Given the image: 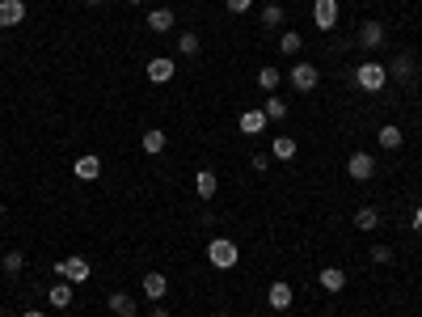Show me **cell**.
<instances>
[{
  "label": "cell",
  "instance_id": "cell-1",
  "mask_svg": "<svg viewBox=\"0 0 422 317\" xmlns=\"http://www.w3.org/2000/svg\"><path fill=\"white\" fill-rule=\"evenodd\" d=\"M207 262L215 266V271H233V266L241 262L237 241H228V237H211V241H207Z\"/></svg>",
  "mask_w": 422,
  "mask_h": 317
},
{
  "label": "cell",
  "instance_id": "cell-36",
  "mask_svg": "<svg viewBox=\"0 0 422 317\" xmlns=\"http://www.w3.org/2000/svg\"><path fill=\"white\" fill-rule=\"evenodd\" d=\"M85 5H102V0H85Z\"/></svg>",
  "mask_w": 422,
  "mask_h": 317
},
{
  "label": "cell",
  "instance_id": "cell-21",
  "mask_svg": "<svg viewBox=\"0 0 422 317\" xmlns=\"http://www.w3.org/2000/svg\"><path fill=\"white\" fill-rule=\"evenodd\" d=\"M270 157H275V161H291L295 157V140L291 136H275V140H270Z\"/></svg>",
  "mask_w": 422,
  "mask_h": 317
},
{
  "label": "cell",
  "instance_id": "cell-29",
  "mask_svg": "<svg viewBox=\"0 0 422 317\" xmlns=\"http://www.w3.org/2000/svg\"><path fill=\"white\" fill-rule=\"evenodd\" d=\"M21 266H26V254H21V250H9L0 271H5V275H21Z\"/></svg>",
  "mask_w": 422,
  "mask_h": 317
},
{
  "label": "cell",
  "instance_id": "cell-31",
  "mask_svg": "<svg viewBox=\"0 0 422 317\" xmlns=\"http://www.w3.org/2000/svg\"><path fill=\"white\" fill-rule=\"evenodd\" d=\"M371 262H380V266L393 262V250H388V246H371Z\"/></svg>",
  "mask_w": 422,
  "mask_h": 317
},
{
  "label": "cell",
  "instance_id": "cell-3",
  "mask_svg": "<svg viewBox=\"0 0 422 317\" xmlns=\"http://www.w3.org/2000/svg\"><path fill=\"white\" fill-rule=\"evenodd\" d=\"M287 81H291L295 93H313V89L321 85V72H317V64H308V60H295L291 72H287Z\"/></svg>",
  "mask_w": 422,
  "mask_h": 317
},
{
  "label": "cell",
  "instance_id": "cell-39",
  "mask_svg": "<svg viewBox=\"0 0 422 317\" xmlns=\"http://www.w3.org/2000/svg\"><path fill=\"white\" fill-rule=\"evenodd\" d=\"M270 5H279V0H270Z\"/></svg>",
  "mask_w": 422,
  "mask_h": 317
},
{
  "label": "cell",
  "instance_id": "cell-24",
  "mask_svg": "<svg viewBox=\"0 0 422 317\" xmlns=\"http://www.w3.org/2000/svg\"><path fill=\"white\" fill-rule=\"evenodd\" d=\"M300 51H304V38L295 30H283L279 34V55H300Z\"/></svg>",
  "mask_w": 422,
  "mask_h": 317
},
{
  "label": "cell",
  "instance_id": "cell-10",
  "mask_svg": "<svg viewBox=\"0 0 422 317\" xmlns=\"http://www.w3.org/2000/svg\"><path fill=\"white\" fill-rule=\"evenodd\" d=\"M384 26H380V21H363V26H359V47H363V51H380V47H384Z\"/></svg>",
  "mask_w": 422,
  "mask_h": 317
},
{
  "label": "cell",
  "instance_id": "cell-25",
  "mask_svg": "<svg viewBox=\"0 0 422 317\" xmlns=\"http://www.w3.org/2000/svg\"><path fill=\"white\" fill-rule=\"evenodd\" d=\"M262 26H266V30H283V26H287L283 5H266V9H262Z\"/></svg>",
  "mask_w": 422,
  "mask_h": 317
},
{
  "label": "cell",
  "instance_id": "cell-27",
  "mask_svg": "<svg viewBox=\"0 0 422 317\" xmlns=\"http://www.w3.org/2000/svg\"><path fill=\"white\" fill-rule=\"evenodd\" d=\"M355 229H363V233L380 229V212H376V207H359V212H355Z\"/></svg>",
  "mask_w": 422,
  "mask_h": 317
},
{
  "label": "cell",
  "instance_id": "cell-15",
  "mask_svg": "<svg viewBox=\"0 0 422 317\" xmlns=\"http://www.w3.org/2000/svg\"><path fill=\"white\" fill-rule=\"evenodd\" d=\"M215 190H220L215 174H211V169H198V178H194V194H198L203 203H211V199H215Z\"/></svg>",
  "mask_w": 422,
  "mask_h": 317
},
{
  "label": "cell",
  "instance_id": "cell-37",
  "mask_svg": "<svg viewBox=\"0 0 422 317\" xmlns=\"http://www.w3.org/2000/svg\"><path fill=\"white\" fill-rule=\"evenodd\" d=\"M127 5H144V0H127Z\"/></svg>",
  "mask_w": 422,
  "mask_h": 317
},
{
  "label": "cell",
  "instance_id": "cell-6",
  "mask_svg": "<svg viewBox=\"0 0 422 317\" xmlns=\"http://www.w3.org/2000/svg\"><path fill=\"white\" fill-rule=\"evenodd\" d=\"M384 68H388V81H401V85H410V81L418 77V64H414V55H410V51L393 55V64H384Z\"/></svg>",
  "mask_w": 422,
  "mask_h": 317
},
{
  "label": "cell",
  "instance_id": "cell-4",
  "mask_svg": "<svg viewBox=\"0 0 422 317\" xmlns=\"http://www.w3.org/2000/svg\"><path fill=\"white\" fill-rule=\"evenodd\" d=\"M55 275H60L64 283H72V288H77V283H85V279L93 275V266H89L81 254H72V258H60V262H55Z\"/></svg>",
  "mask_w": 422,
  "mask_h": 317
},
{
  "label": "cell",
  "instance_id": "cell-14",
  "mask_svg": "<svg viewBox=\"0 0 422 317\" xmlns=\"http://www.w3.org/2000/svg\"><path fill=\"white\" fill-rule=\"evenodd\" d=\"M110 313L114 317H140V305H135V296H127V292H110Z\"/></svg>",
  "mask_w": 422,
  "mask_h": 317
},
{
  "label": "cell",
  "instance_id": "cell-16",
  "mask_svg": "<svg viewBox=\"0 0 422 317\" xmlns=\"http://www.w3.org/2000/svg\"><path fill=\"white\" fill-rule=\"evenodd\" d=\"M266 123H270V118H266L262 110H245V114H241V131L250 136V140H254V136H262V131H266Z\"/></svg>",
  "mask_w": 422,
  "mask_h": 317
},
{
  "label": "cell",
  "instance_id": "cell-22",
  "mask_svg": "<svg viewBox=\"0 0 422 317\" xmlns=\"http://www.w3.org/2000/svg\"><path fill=\"white\" fill-rule=\"evenodd\" d=\"M178 51H182L186 60H194L198 51H203V38H198L194 30H182V34H178Z\"/></svg>",
  "mask_w": 422,
  "mask_h": 317
},
{
  "label": "cell",
  "instance_id": "cell-28",
  "mask_svg": "<svg viewBox=\"0 0 422 317\" xmlns=\"http://www.w3.org/2000/svg\"><path fill=\"white\" fill-rule=\"evenodd\" d=\"M401 144H406V136H401V127H380V149H388V153H397V149H401Z\"/></svg>",
  "mask_w": 422,
  "mask_h": 317
},
{
  "label": "cell",
  "instance_id": "cell-5",
  "mask_svg": "<svg viewBox=\"0 0 422 317\" xmlns=\"http://www.w3.org/2000/svg\"><path fill=\"white\" fill-rule=\"evenodd\" d=\"M371 174H376V157H371V153H351V157H346V178L367 182Z\"/></svg>",
  "mask_w": 422,
  "mask_h": 317
},
{
  "label": "cell",
  "instance_id": "cell-17",
  "mask_svg": "<svg viewBox=\"0 0 422 317\" xmlns=\"http://www.w3.org/2000/svg\"><path fill=\"white\" fill-rule=\"evenodd\" d=\"M173 21H178L173 9H153V13H148V30H153V34H169Z\"/></svg>",
  "mask_w": 422,
  "mask_h": 317
},
{
  "label": "cell",
  "instance_id": "cell-34",
  "mask_svg": "<svg viewBox=\"0 0 422 317\" xmlns=\"http://www.w3.org/2000/svg\"><path fill=\"white\" fill-rule=\"evenodd\" d=\"M21 317H47L42 309H26V313H21Z\"/></svg>",
  "mask_w": 422,
  "mask_h": 317
},
{
  "label": "cell",
  "instance_id": "cell-30",
  "mask_svg": "<svg viewBox=\"0 0 422 317\" xmlns=\"http://www.w3.org/2000/svg\"><path fill=\"white\" fill-rule=\"evenodd\" d=\"M224 5H228V13H237V17H241V13H250V9H254V0H224Z\"/></svg>",
  "mask_w": 422,
  "mask_h": 317
},
{
  "label": "cell",
  "instance_id": "cell-12",
  "mask_svg": "<svg viewBox=\"0 0 422 317\" xmlns=\"http://www.w3.org/2000/svg\"><path fill=\"white\" fill-rule=\"evenodd\" d=\"M165 296H169V279H165L161 271H148V275H144V301L161 305Z\"/></svg>",
  "mask_w": 422,
  "mask_h": 317
},
{
  "label": "cell",
  "instance_id": "cell-32",
  "mask_svg": "<svg viewBox=\"0 0 422 317\" xmlns=\"http://www.w3.org/2000/svg\"><path fill=\"white\" fill-rule=\"evenodd\" d=\"M270 161H275V157H262V153H258V157H250V165H254V174H266V169H270Z\"/></svg>",
  "mask_w": 422,
  "mask_h": 317
},
{
  "label": "cell",
  "instance_id": "cell-7",
  "mask_svg": "<svg viewBox=\"0 0 422 317\" xmlns=\"http://www.w3.org/2000/svg\"><path fill=\"white\" fill-rule=\"evenodd\" d=\"M313 26L334 30L338 26V0H313Z\"/></svg>",
  "mask_w": 422,
  "mask_h": 317
},
{
  "label": "cell",
  "instance_id": "cell-13",
  "mask_svg": "<svg viewBox=\"0 0 422 317\" xmlns=\"http://www.w3.org/2000/svg\"><path fill=\"white\" fill-rule=\"evenodd\" d=\"M26 21V5L21 0H0V30H13Z\"/></svg>",
  "mask_w": 422,
  "mask_h": 317
},
{
  "label": "cell",
  "instance_id": "cell-18",
  "mask_svg": "<svg viewBox=\"0 0 422 317\" xmlns=\"http://www.w3.org/2000/svg\"><path fill=\"white\" fill-rule=\"evenodd\" d=\"M262 114L270 118V123H283V118H287V102H283L279 93H266V102H262Z\"/></svg>",
  "mask_w": 422,
  "mask_h": 317
},
{
  "label": "cell",
  "instance_id": "cell-33",
  "mask_svg": "<svg viewBox=\"0 0 422 317\" xmlns=\"http://www.w3.org/2000/svg\"><path fill=\"white\" fill-rule=\"evenodd\" d=\"M414 229H418V233H422V203H418V207H414Z\"/></svg>",
  "mask_w": 422,
  "mask_h": 317
},
{
  "label": "cell",
  "instance_id": "cell-26",
  "mask_svg": "<svg viewBox=\"0 0 422 317\" xmlns=\"http://www.w3.org/2000/svg\"><path fill=\"white\" fill-rule=\"evenodd\" d=\"M258 89H262V93H275V89H279V68H275V64L258 68Z\"/></svg>",
  "mask_w": 422,
  "mask_h": 317
},
{
  "label": "cell",
  "instance_id": "cell-2",
  "mask_svg": "<svg viewBox=\"0 0 422 317\" xmlns=\"http://www.w3.org/2000/svg\"><path fill=\"white\" fill-rule=\"evenodd\" d=\"M355 85H359L363 93H380V89L388 85V68H384L380 60H363V64L355 68Z\"/></svg>",
  "mask_w": 422,
  "mask_h": 317
},
{
  "label": "cell",
  "instance_id": "cell-35",
  "mask_svg": "<svg viewBox=\"0 0 422 317\" xmlns=\"http://www.w3.org/2000/svg\"><path fill=\"white\" fill-rule=\"evenodd\" d=\"M153 317H169V309H165V305H157V309H153Z\"/></svg>",
  "mask_w": 422,
  "mask_h": 317
},
{
  "label": "cell",
  "instance_id": "cell-23",
  "mask_svg": "<svg viewBox=\"0 0 422 317\" xmlns=\"http://www.w3.org/2000/svg\"><path fill=\"white\" fill-rule=\"evenodd\" d=\"M321 288H326V292H342L346 288V271H342V266H326V271H321Z\"/></svg>",
  "mask_w": 422,
  "mask_h": 317
},
{
  "label": "cell",
  "instance_id": "cell-40",
  "mask_svg": "<svg viewBox=\"0 0 422 317\" xmlns=\"http://www.w3.org/2000/svg\"><path fill=\"white\" fill-rule=\"evenodd\" d=\"M220 317H228V313H220Z\"/></svg>",
  "mask_w": 422,
  "mask_h": 317
},
{
  "label": "cell",
  "instance_id": "cell-11",
  "mask_svg": "<svg viewBox=\"0 0 422 317\" xmlns=\"http://www.w3.org/2000/svg\"><path fill=\"white\" fill-rule=\"evenodd\" d=\"M72 174H77L81 182H97V178H102V157H93V153L77 157V161H72Z\"/></svg>",
  "mask_w": 422,
  "mask_h": 317
},
{
  "label": "cell",
  "instance_id": "cell-38",
  "mask_svg": "<svg viewBox=\"0 0 422 317\" xmlns=\"http://www.w3.org/2000/svg\"><path fill=\"white\" fill-rule=\"evenodd\" d=\"M0 216H5V199H0Z\"/></svg>",
  "mask_w": 422,
  "mask_h": 317
},
{
  "label": "cell",
  "instance_id": "cell-8",
  "mask_svg": "<svg viewBox=\"0 0 422 317\" xmlns=\"http://www.w3.org/2000/svg\"><path fill=\"white\" fill-rule=\"evenodd\" d=\"M173 72H178V60H148L144 64V77L153 81V85H165V81H173Z\"/></svg>",
  "mask_w": 422,
  "mask_h": 317
},
{
  "label": "cell",
  "instance_id": "cell-19",
  "mask_svg": "<svg viewBox=\"0 0 422 317\" xmlns=\"http://www.w3.org/2000/svg\"><path fill=\"white\" fill-rule=\"evenodd\" d=\"M140 144H144V153H148V157H157V153H165V144H169V140H165V131H161V127H144V140H140Z\"/></svg>",
  "mask_w": 422,
  "mask_h": 317
},
{
  "label": "cell",
  "instance_id": "cell-9",
  "mask_svg": "<svg viewBox=\"0 0 422 317\" xmlns=\"http://www.w3.org/2000/svg\"><path fill=\"white\" fill-rule=\"evenodd\" d=\"M291 301H295V292H291V283H283V279H275L266 288V305L275 309V313H283V309H291Z\"/></svg>",
  "mask_w": 422,
  "mask_h": 317
},
{
  "label": "cell",
  "instance_id": "cell-20",
  "mask_svg": "<svg viewBox=\"0 0 422 317\" xmlns=\"http://www.w3.org/2000/svg\"><path fill=\"white\" fill-rule=\"evenodd\" d=\"M72 296H77V292H72V283H64V279H60L51 292H47V301H51V309H68V305H72Z\"/></svg>",
  "mask_w": 422,
  "mask_h": 317
}]
</instances>
